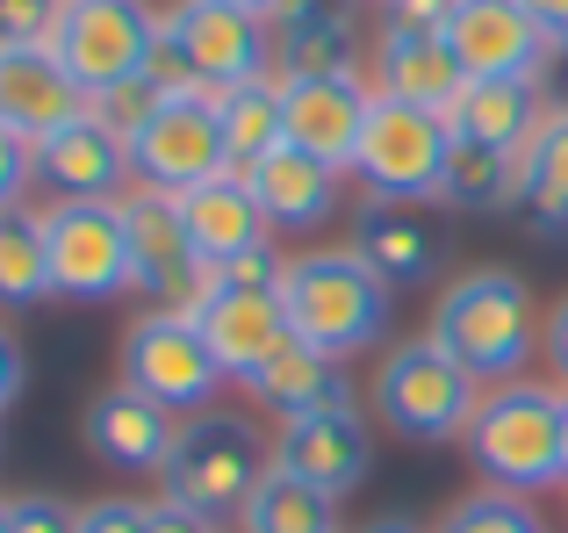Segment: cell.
<instances>
[{
	"instance_id": "1",
	"label": "cell",
	"mask_w": 568,
	"mask_h": 533,
	"mask_svg": "<svg viewBox=\"0 0 568 533\" xmlns=\"http://www.w3.org/2000/svg\"><path fill=\"white\" fill-rule=\"evenodd\" d=\"M540 332H547V318H540V303H532L526 274H511V266H460V274L432 295V324H425V339H439L483 390L532 375Z\"/></svg>"
},
{
	"instance_id": "2",
	"label": "cell",
	"mask_w": 568,
	"mask_h": 533,
	"mask_svg": "<svg viewBox=\"0 0 568 533\" xmlns=\"http://www.w3.org/2000/svg\"><path fill=\"white\" fill-rule=\"evenodd\" d=\"M281 303H288V332L303 339V346L332 353V361H361V353L396 346V289H388L353 245L288 253Z\"/></svg>"
},
{
	"instance_id": "3",
	"label": "cell",
	"mask_w": 568,
	"mask_h": 533,
	"mask_svg": "<svg viewBox=\"0 0 568 533\" xmlns=\"http://www.w3.org/2000/svg\"><path fill=\"white\" fill-rule=\"evenodd\" d=\"M561 411L568 390L547 375H518L483 390L468 419V462L483 476V491H511V497H540V491H568L561 476Z\"/></svg>"
},
{
	"instance_id": "4",
	"label": "cell",
	"mask_w": 568,
	"mask_h": 533,
	"mask_svg": "<svg viewBox=\"0 0 568 533\" xmlns=\"http://www.w3.org/2000/svg\"><path fill=\"white\" fill-rule=\"evenodd\" d=\"M475 404H483V382L425 332L396 339L375 361V382H367L375 425L388 440H403V447H454V440H468Z\"/></svg>"
},
{
	"instance_id": "5",
	"label": "cell",
	"mask_w": 568,
	"mask_h": 533,
	"mask_svg": "<svg viewBox=\"0 0 568 533\" xmlns=\"http://www.w3.org/2000/svg\"><path fill=\"white\" fill-rule=\"evenodd\" d=\"M274 469V440H260V425L245 411H194L181 425V447H173L166 476H159V497L187 505L194 520L209 526H237V512L252 505V491Z\"/></svg>"
},
{
	"instance_id": "6",
	"label": "cell",
	"mask_w": 568,
	"mask_h": 533,
	"mask_svg": "<svg viewBox=\"0 0 568 533\" xmlns=\"http://www.w3.org/2000/svg\"><path fill=\"white\" fill-rule=\"evenodd\" d=\"M281 274H288V253H252L237 266H216L194 289V324H202L209 353L223 361V375L245 382L252 368H266L281 346H288V303H281Z\"/></svg>"
},
{
	"instance_id": "7",
	"label": "cell",
	"mask_w": 568,
	"mask_h": 533,
	"mask_svg": "<svg viewBox=\"0 0 568 533\" xmlns=\"http://www.w3.org/2000/svg\"><path fill=\"white\" fill-rule=\"evenodd\" d=\"M115 382L144 390L152 404H166L173 419H194V411H216L223 361L209 353L194 310H138L123 324V346H115Z\"/></svg>"
},
{
	"instance_id": "8",
	"label": "cell",
	"mask_w": 568,
	"mask_h": 533,
	"mask_svg": "<svg viewBox=\"0 0 568 533\" xmlns=\"http://www.w3.org/2000/svg\"><path fill=\"white\" fill-rule=\"evenodd\" d=\"M159 37H166V8H152V0H72L51 29V51L94 109L123 80H144Z\"/></svg>"
},
{
	"instance_id": "9",
	"label": "cell",
	"mask_w": 568,
	"mask_h": 533,
	"mask_svg": "<svg viewBox=\"0 0 568 533\" xmlns=\"http://www.w3.org/2000/svg\"><path fill=\"white\" fill-rule=\"evenodd\" d=\"M446 159H454V130H446V115L375 94L367 130H361V152H353V181H361V195H375V202H439Z\"/></svg>"
},
{
	"instance_id": "10",
	"label": "cell",
	"mask_w": 568,
	"mask_h": 533,
	"mask_svg": "<svg viewBox=\"0 0 568 533\" xmlns=\"http://www.w3.org/2000/svg\"><path fill=\"white\" fill-rule=\"evenodd\" d=\"M43 231H51L58 303H123V295H138L123 202H43Z\"/></svg>"
},
{
	"instance_id": "11",
	"label": "cell",
	"mask_w": 568,
	"mask_h": 533,
	"mask_svg": "<svg viewBox=\"0 0 568 533\" xmlns=\"http://www.w3.org/2000/svg\"><path fill=\"white\" fill-rule=\"evenodd\" d=\"M130 167H138V181L173 188V195H187V188L231 173V138H223L216 94H209V87H194V94H166L159 115L138 130V144H130Z\"/></svg>"
},
{
	"instance_id": "12",
	"label": "cell",
	"mask_w": 568,
	"mask_h": 533,
	"mask_svg": "<svg viewBox=\"0 0 568 533\" xmlns=\"http://www.w3.org/2000/svg\"><path fill=\"white\" fill-rule=\"evenodd\" d=\"M123 231H130V266H138L144 310H187L194 289H202V260H194L181 195H173V188H152V181H130Z\"/></svg>"
},
{
	"instance_id": "13",
	"label": "cell",
	"mask_w": 568,
	"mask_h": 533,
	"mask_svg": "<svg viewBox=\"0 0 568 533\" xmlns=\"http://www.w3.org/2000/svg\"><path fill=\"white\" fill-rule=\"evenodd\" d=\"M166 37L187 51L194 80H202L209 94H231V87L274 72V22H266V14H245V8H223V0H173Z\"/></svg>"
},
{
	"instance_id": "14",
	"label": "cell",
	"mask_w": 568,
	"mask_h": 533,
	"mask_svg": "<svg viewBox=\"0 0 568 533\" xmlns=\"http://www.w3.org/2000/svg\"><path fill=\"white\" fill-rule=\"evenodd\" d=\"M181 425L166 404H152L144 390H130V382H109L101 396H87L80 411V440L87 454H94L101 469H115V476H166L173 447H181Z\"/></svg>"
},
{
	"instance_id": "15",
	"label": "cell",
	"mask_w": 568,
	"mask_h": 533,
	"mask_svg": "<svg viewBox=\"0 0 568 533\" xmlns=\"http://www.w3.org/2000/svg\"><path fill=\"white\" fill-rule=\"evenodd\" d=\"M274 469L317 483L332 497H353L375 469V411L361 404H332V411H310V419H288L274 433Z\"/></svg>"
},
{
	"instance_id": "16",
	"label": "cell",
	"mask_w": 568,
	"mask_h": 533,
	"mask_svg": "<svg viewBox=\"0 0 568 533\" xmlns=\"http://www.w3.org/2000/svg\"><path fill=\"white\" fill-rule=\"evenodd\" d=\"M446 43L468 80H547V66H555V43L518 0H460Z\"/></svg>"
},
{
	"instance_id": "17",
	"label": "cell",
	"mask_w": 568,
	"mask_h": 533,
	"mask_svg": "<svg viewBox=\"0 0 568 533\" xmlns=\"http://www.w3.org/2000/svg\"><path fill=\"white\" fill-rule=\"evenodd\" d=\"M130 181V138H115L94 109L37 144V188H51V202H123Z\"/></svg>"
},
{
	"instance_id": "18",
	"label": "cell",
	"mask_w": 568,
	"mask_h": 533,
	"mask_svg": "<svg viewBox=\"0 0 568 533\" xmlns=\"http://www.w3.org/2000/svg\"><path fill=\"white\" fill-rule=\"evenodd\" d=\"M346 245L375 266L396 295L403 289H425V281L446 266V231L425 217V202H375V195H361Z\"/></svg>"
},
{
	"instance_id": "19",
	"label": "cell",
	"mask_w": 568,
	"mask_h": 533,
	"mask_svg": "<svg viewBox=\"0 0 568 533\" xmlns=\"http://www.w3.org/2000/svg\"><path fill=\"white\" fill-rule=\"evenodd\" d=\"M80 115H87V94L72 87V72L58 66L51 43H0V123L14 138L43 144Z\"/></svg>"
},
{
	"instance_id": "20",
	"label": "cell",
	"mask_w": 568,
	"mask_h": 533,
	"mask_svg": "<svg viewBox=\"0 0 568 533\" xmlns=\"http://www.w3.org/2000/svg\"><path fill=\"white\" fill-rule=\"evenodd\" d=\"M187 210V239H194V260H202V274H216V266H237L252 253H274V224H266L260 195H252L245 173H216V181L187 188L181 195Z\"/></svg>"
},
{
	"instance_id": "21",
	"label": "cell",
	"mask_w": 568,
	"mask_h": 533,
	"mask_svg": "<svg viewBox=\"0 0 568 533\" xmlns=\"http://www.w3.org/2000/svg\"><path fill=\"white\" fill-rule=\"evenodd\" d=\"M252 195H260L266 224H274V239L288 231V239H310V231H324L338 217V202H346V181L353 173L324 167V159L295 152V144H274V152L260 159V167H245Z\"/></svg>"
},
{
	"instance_id": "22",
	"label": "cell",
	"mask_w": 568,
	"mask_h": 533,
	"mask_svg": "<svg viewBox=\"0 0 568 533\" xmlns=\"http://www.w3.org/2000/svg\"><path fill=\"white\" fill-rule=\"evenodd\" d=\"M367 87L388 101H410V109L454 115V101L468 94V72H460L454 43L446 37H417V29H375V51H367Z\"/></svg>"
},
{
	"instance_id": "23",
	"label": "cell",
	"mask_w": 568,
	"mask_h": 533,
	"mask_svg": "<svg viewBox=\"0 0 568 533\" xmlns=\"http://www.w3.org/2000/svg\"><path fill=\"white\" fill-rule=\"evenodd\" d=\"M281 87H288V144L338 173H353L375 87L367 80H281Z\"/></svg>"
},
{
	"instance_id": "24",
	"label": "cell",
	"mask_w": 568,
	"mask_h": 533,
	"mask_svg": "<svg viewBox=\"0 0 568 533\" xmlns=\"http://www.w3.org/2000/svg\"><path fill=\"white\" fill-rule=\"evenodd\" d=\"M555 101H547V80H468V94L454 101L446 130L460 144H497V152H518L547 130Z\"/></svg>"
},
{
	"instance_id": "25",
	"label": "cell",
	"mask_w": 568,
	"mask_h": 533,
	"mask_svg": "<svg viewBox=\"0 0 568 533\" xmlns=\"http://www.w3.org/2000/svg\"><path fill=\"white\" fill-rule=\"evenodd\" d=\"M237 390H245L260 411H274L281 425H288V419H310V411H332V404H353L346 361H332V353L303 346V339H288V346H281L266 368H252Z\"/></svg>"
},
{
	"instance_id": "26",
	"label": "cell",
	"mask_w": 568,
	"mask_h": 533,
	"mask_svg": "<svg viewBox=\"0 0 568 533\" xmlns=\"http://www.w3.org/2000/svg\"><path fill=\"white\" fill-rule=\"evenodd\" d=\"M518 195H526V159L497 152V144H460L454 138L446 188H439L446 210H460V217H504V210H518Z\"/></svg>"
},
{
	"instance_id": "27",
	"label": "cell",
	"mask_w": 568,
	"mask_h": 533,
	"mask_svg": "<svg viewBox=\"0 0 568 533\" xmlns=\"http://www.w3.org/2000/svg\"><path fill=\"white\" fill-rule=\"evenodd\" d=\"M274 72L281 80H367V43L361 22H303L274 29Z\"/></svg>"
},
{
	"instance_id": "28",
	"label": "cell",
	"mask_w": 568,
	"mask_h": 533,
	"mask_svg": "<svg viewBox=\"0 0 568 533\" xmlns=\"http://www.w3.org/2000/svg\"><path fill=\"white\" fill-rule=\"evenodd\" d=\"M58 303L51 281V231H43V210H0V310H37Z\"/></svg>"
},
{
	"instance_id": "29",
	"label": "cell",
	"mask_w": 568,
	"mask_h": 533,
	"mask_svg": "<svg viewBox=\"0 0 568 533\" xmlns=\"http://www.w3.org/2000/svg\"><path fill=\"white\" fill-rule=\"evenodd\" d=\"M216 109H223V138H231V167L237 173L260 167L274 144H288V87H281V72L216 94Z\"/></svg>"
},
{
	"instance_id": "30",
	"label": "cell",
	"mask_w": 568,
	"mask_h": 533,
	"mask_svg": "<svg viewBox=\"0 0 568 533\" xmlns=\"http://www.w3.org/2000/svg\"><path fill=\"white\" fill-rule=\"evenodd\" d=\"M518 217L540 239H568V109L547 115V130L526 144V195Z\"/></svg>"
},
{
	"instance_id": "31",
	"label": "cell",
	"mask_w": 568,
	"mask_h": 533,
	"mask_svg": "<svg viewBox=\"0 0 568 533\" xmlns=\"http://www.w3.org/2000/svg\"><path fill=\"white\" fill-rule=\"evenodd\" d=\"M237 533H338V497L288 476V469H266L252 505L237 512Z\"/></svg>"
},
{
	"instance_id": "32",
	"label": "cell",
	"mask_w": 568,
	"mask_h": 533,
	"mask_svg": "<svg viewBox=\"0 0 568 533\" xmlns=\"http://www.w3.org/2000/svg\"><path fill=\"white\" fill-rule=\"evenodd\" d=\"M432 533H555L532 512V497H511V491H468L432 520Z\"/></svg>"
},
{
	"instance_id": "33",
	"label": "cell",
	"mask_w": 568,
	"mask_h": 533,
	"mask_svg": "<svg viewBox=\"0 0 568 533\" xmlns=\"http://www.w3.org/2000/svg\"><path fill=\"white\" fill-rule=\"evenodd\" d=\"M159 101H166V94H159L152 80H123L115 94H101V101H94V115L115 130V138H130V144H138V130L159 115Z\"/></svg>"
},
{
	"instance_id": "34",
	"label": "cell",
	"mask_w": 568,
	"mask_h": 533,
	"mask_svg": "<svg viewBox=\"0 0 568 533\" xmlns=\"http://www.w3.org/2000/svg\"><path fill=\"white\" fill-rule=\"evenodd\" d=\"M8 533H80V505H65L51 491H22L8 497Z\"/></svg>"
},
{
	"instance_id": "35",
	"label": "cell",
	"mask_w": 568,
	"mask_h": 533,
	"mask_svg": "<svg viewBox=\"0 0 568 533\" xmlns=\"http://www.w3.org/2000/svg\"><path fill=\"white\" fill-rule=\"evenodd\" d=\"M72 0H0V43H51Z\"/></svg>"
},
{
	"instance_id": "36",
	"label": "cell",
	"mask_w": 568,
	"mask_h": 533,
	"mask_svg": "<svg viewBox=\"0 0 568 533\" xmlns=\"http://www.w3.org/2000/svg\"><path fill=\"white\" fill-rule=\"evenodd\" d=\"M29 188H37V144H22L0 123V210H22Z\"/></svg>"
},
{
	"instance_id": "37",
	"label": "cell",
	"mask_w": 568,
	"mask_h": 533,
	"mask_svg": "<svg viewBox=\"0 0 568 533\" xmlns=\"http://www.w3.org/2000/svg\"><path fill=\"white\" fill-rule=\"evenodd\" d=\"M460 0H382V29H417V37H446Z\"/></svg>"
},
{
	"instance_id": "38",
	"label": "cell",
	"mask_w": 568,
	"mask_h": 533,
	"mask_svg": "<svg viewBox=\"0 0 568 533\" xmlns=\"http://www.w3.org/2000/svg\"><path fill=\"white\" fill-rule=\"evenodd\" d=\"M80 533H152L144 526V497H94V505H80Z\"/></svg>"
},
{
	"instance_id": "39",
	"label": "cell",
	"mask_w": 568,
	"mask_h": 533,
	"mask_svg": "<svg viewBox=\"0 0 568 533\" xmlns=\"http://www.w3.org/2000/svg\"><path fill=\"white\" fill-rule=\"evenodd\" d=\"M29 390V346L8 332V318H0V411H14Z\"/></svg>"
},
{
	"instance_id": "40",
	"label": "cell",
	"mask_w": 568,
	"mask_h": 533,
	"mask_svg": "<svg viewBox=\"0 0 568 533\" xmlns=\"http://www.w3.org/2000/svg\"><path fill=\"white\" fill-rule=\"evenodd\" d=\"M353 0H274V14L266 22L274 29H303V22H346Z\"/></svg>"
},
{
	"instance_id": "41",
	"label": "cell",
	"mask_w": 568,
	"mask_h": 533,
	"mask_svg": "<svg viewBox=\"0 0 568 533\" xmlns=\"http://www.w3.org/2000/svg\"><path fill=\"white\" fill-rule=\"evenodd\" d=\"M540 361H547V382L568 390V295L547 310V332H540Z\"/></svg>"
},
{
	"instance_id": "42",
	"label": "cell",
	"mask_w": 568,
	"mask_h": 533,
	"mask_svg": "<svg viewBox=\"0 0 568 533\" xmlns=\"http://www.w3.org/2000/svg\"><path fill=\"white\" fill-rule=\"evenodd\" d=\"M144 526H152V533H231V526L194 520V512H187V505H173V497H144Z\"/></svg>"
},
{
	"instance_id": "43",
	"label": "cell",
	"mask_w": 568,
	"mask_h": 533,
	"mask_svg": "<svg viewBox=\"0 0 568 533\" xmlns=\"http://www.w3.org/2000/svg\"><path fill=\"white\" fill-rule=\"evenodd\" d=\"M518 8L540 22V37L555 43V51H568V0H518Z\"/></svg>"
},
{
	"instance_id": "44",
	"label": "cell",
	"mask_w": 568,
	"mask_h": 533,
	"mask_svg": "<svg viewBox=\"0 0 568 533\" xmlns=\"http://www.w3.org/2000/svg\"><path fill=\"white\" fill-rule=\"evenodd\" d=\"M353 533H432V526H417L410 512H382V520H367V526H353Z\"/></svg>"
},
{
	"instance_id": "45",
	"label": "cell",
	"mask_w": 568,
	"mask_h": 533,
	"mask_svg": "<svg viewBox=\"0 0 568 533\" xmlns=\"http://www.w3.org/2000/svg\"><path fill=\"white\" fill-rule=\"evenodd\" d=\"M547 101L568 109V51H555V66H547Z\"/></svg>"
},
{
	"instance_id": "46",
	"label": "cell",
	"mask_w": 568,
	"mask_h": 533,
	"mask_svg": "<svg viewBox=\"0 0 568 533\" xmlns=\"http://www.w3.org/2000/svg\"><path fill=\"white\" fill-rule=\"evenodd\" d=\"M223 8H245V14H274V0H223Z\"/></svg>"
},
{
	"instance_id": "47",
	"label": "cell",
	"mask_w": 568,
	"mask_h": 533,
	"mask_svg": "<svg viewBox=\"0 0 568 533\" xmlns=\"http://www.w3.org/2000/svg\"><path fill=\"white\" fill-rule=\"evenodd\" d=\"M561 476H568V411H561Z\"/></svg>"
},
{
	"instance_id": "48",
	"label": "cell",
	"mask_w": 568,
	"mask_h": 533,
	"mask_svg": "<svg viewBox=\"0 0 568 533\" xmlns=\"http://www.w3.org/2000/svg\"><path fill=\"white\" fill-rule=\"evenodd\" d=\"M0 533H8V497H0Z\"/></svg>"
}]
</instances>
